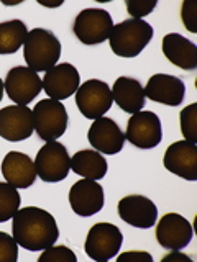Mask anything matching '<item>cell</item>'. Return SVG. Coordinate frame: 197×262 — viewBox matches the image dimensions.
<instances>
[{"label":"cell","mask_w":197,"mask_h":262,"mask_svg":"<svg viewBox=\"0 0 197 262\" xmlns=\"http://www.w3.org/2000/svg\"><path fill=\"white\" fill-rule=\"evenodd\" d=\"M33 120H35V131L43 141H56L64 135L68 128V112L66 106L53 100L43 98L33 108Z\"/></svg>","instance_id":"obj_4"},{"label":"cell","mask_w":197,"mask_h":262,"mask_svg":"<svg viewBox=\"0 0 197 262\" xmlns=\"http://www.w3.org/2000/svg\"><path fill=\"white\" fill-rule=\"evenodd\" d=\"M4 87L13 103L28 105L43 90V80L40 79L38 72L27 66H16L8 71Z\"/></svg>","instance_id":"obj_9"},{"label":"cell","mask_w":197,"mask_h":262,"mask_svg":"<svg viewBox=\"0 0 197 262\" xmlns=\"http://www.w3.org/2000/svg\"><path fill=\"white\" fill-rule=\"evenodd\" d=\"M36 176L45 182H61L71 170V156L66 146L57 141H46L35 159Z\"/></svg>","instance_id":"obj_6"},{"label":"cell","mask_w":197,"mask_h":262,"mask_svg":"<svg viewBox=\"0 0 197 262\" xmlns=\"http://www.w3.org/2000/svg\"><path fill=\"white\" fill-rule=\"evenodd\" d=\"M119 259L120 260H123V259H146V260H153V257H151V254H148V252H123V254H120L119 256Z\"/></svg>","instance_id":"obj_30"},{"label":"cell","mask_w":197,"mask_h":262,"mask_svg":"<svg viewBox=\"0 0 197 262\" xmlns=\"http://www.w3.org/2000/svg\"><path fill=\"white\" fill-rule=\"evenodd\" d=\"M125 5L131 18L136 20H142L143 16L150 15L156 8V2H146V0H127Z\"/></svg>","instance_id":"obj_28"},{"label":"cell","mask_w":197,"mask_h":262,"mask_svg":"<svg viewBox=\"0 0 197 262\" xmlns=\"http://www.w3.org/2000/svg\"><path fill=\"white\" fill-rule=\"evenodd\" d=\"M163 164L172 174L186 180H197V144L186 139L172 143L164 152Z\"/></svg>","instance_id":"obj_16"},{"label":"cell","mask_w":197,"mask_h":262,"mask_svg":"<svg viewBox=\"0 0 197 262\" xmlns=\"http://www.w3.org/2000/svg\"><path fill=\"white\" fill-rule=\"evenodd\" d=\"M18 259V244L15 237L0 231V262H16Z\"/></svg>","instance_id":"obj_27"},{"label":"cell","mask_w":197,"mask_h":262,"mask_svg":"<svg viewBox=\"0 0 197 262\" xmlns=\"http://www.w3.org/2000/svg\"><path fill=\"white\" fill-rule=\"evenodd\" d=\"M163 53L179 69L194 71L197 68V46L179 33H168L163 38Z\"/></svg>","instance_id":"obj_19"},{"label":"cell","mask_w":197,"mask_h":262,"mask_svg":"<svg viewBox=\"0 0 197 262\" xmlns=\"http://www.w3.org/2000/svg\"><path fill=\"white\" fill-rule=\"evenodd\" d=\"M156 239L164 249L181 251L192 239V226L179 213H166L156 226Z\"/></svg>","instance_id":"obj_12"},{"label":"cell","mask_w":197,"mask_h":262,"mask_svg":"<svg viewBox=\"0 0 197 262\" xmlns=\"http://www.w3.org/2000/svg\"><path fill=\"white\" fill-rule=\"evenodd\" d=\"M2 174L8 184L16 188H28L36 179V169L27 154L10 151L2 161Z\"/></svg>","instance_id":"obj_20"},{"label":"cell","mask_w":197,"mask_h":262,"mask_svg":"<svg viewBox=\"0 0 197 262\" xmlns=\"http://www.w3.org/2000/svg\"><path fill=\"white\" fill-rule=\"evenodd\" d=\"M43 80V90L49 98L61 102L64 98H69L79 89L81 76L79 71L69 62L56 64L53 69L46 71Z\"/></svg>","instance_id":"obj_13"},{"label":"cell","mask_w":197,"mask_h":262,"mask_svg":"<svg viewBox=\"0 0 197 262\" xmlns=\"http://www.w3.org/2000/svg\"><path fill=\"white\" fill-rule=\"evenodd\" d=\"M113 28L110 13L104 8H86L74 20V35L84 45H101L109 39Z\"/></svg>","instance_id":"obj_5"},{"label":"cell","mask_w":197,"mask_h":262,"mask_svg":"<svg viewBox=\"0 0 197 262\" xmlns=\"http://www.w3.org/2000/svg\"><path fill=\"white\" fill-rule=\"evenodd\" d=\"M23 57L27 68L35 72H46L53 69L61 57V43L53 31L35 28L28 31L23 45Z\"/></svg>","instance_id":"obj_2"},{"label":"cell","mask_w":197,"mask_h":262,"mask_svg":"<svg viewBox=\"0 0 197 262\" xmlns=\"http://www.w3.org/2000/svg\"><path fill=\"white\" fill-rule=\"evenodd\" d=\"M35 131L33 110L27 105H10L0 110V138L7 141H23Z\"/></svg>","instance_id":"obj_11"},{"label":"cell","mask_w":197,"mask_h":262,"mask_svg":"<svg viewBox=\"0 0 197 262\" xmlns=\"http://www.w3.org/2000/svg\"><path fill=\"white\" fill-rule=\"evenodd\" d=\"M4 92H5V87H4L2 79H0V102H2V98H4Z\"/></svg>","instance_id":"obj_32"},{"label":"cell","mask_w":197,"mask_h":262,"mask_svg":"<svg viewBox=\"0 0 197 262\" xmlns=\"http://www.w3.org/2000/svg\"><path fill=\"white\" fill-rule=\"evenodd\" d=\"M125 139L140 149L156 147L163 139V129L158 115L146 110L133 113L128 120Z\"/></svg>","instance_id":"obj_10"},{"label":"cell","mask_w":197,"mask_h":262,"mask_svg":"<svg viewBox=\"0 0 197 262\" xmlns=\"http://www.w3.org/2000/svg\"><path fill=\"white\" fill-rule=\"evenodd\" d=\"M28 36L27 25L22 20L0 23V54H13L25 45Z\"/></svg>","instance_id":"obj_23"},{"label":"cell","mask_w":197,"mask_h":262,"mask_svg":"<svg viewBox=\"0 0 197 262\" xmlns=\"http://www.w3.org/2000/svg\"><path fill=\"white\" fill-rule=\"evenodd\" d=\"M87 139L94 149L104 154H117L125 144V135L120 126L113 120L104 117L94 120L89 128Z\"/></svg>","instance_id":"obj_18"},{"label":"cell","mask_w":197,"mask_h":262,"mask_svg":"<svg viewBox=\"0 0 197 262\" xmlns=\"http://www.w3.org/2000/svg\"><path fill=\"white\" fill-rule=\"evenodd\" d=\"M12 220V236L23 249L45 251L60 237L54 216L43 208L27 207L16 211Z\"/></svg>","instance_id":"obj_1"},{"label":"cell","mask_w":197,"mask_h":262,"mask_svg":"<svg viewBox=\"0 0 197 262\" xmlns=\"http://www.w3.org/2000/svg\"><path fill=\"white\" fill-rule=\"evenodd\" d=\"M181 18H183V23L187 28V31L197 33V5H195V2L187 0V2L183 4V8H181Z\"/></svg>","instance_id":"obj_29"},{"label":"cell","mask_w":197,"mask_h":262,"mask_svg":"<svg viewBox=\"0 0 197 262\" xmlns=\"http://www.w3.org/2000/svg\"><path fill=\"white\" fill-rule=\"evenodd\" d=\"M117 211L120 218L127 225L150 229L158 220V208L156 205L143 195H128L119 202Z\"/></svg>","instance_id":"obj_15"},{"label":"cell","mask_w":197,"mask_h":262,"mask_svg":"<svg viewBox=\"0 0 197 262\" xmlns=\"http://www.w3.org/2000/svg\"><path fill=\"white\" fill-rule=\"evenodd\" d=\"M153 38V27L145 20L128 18L113 25L109 36L112 51L120 57H136Z\"/></svg>","instance_id":"obj_3"},{"label":"cell","mask_w":197,"mask_h":262,"mask_svg":"<svg viewBox=\"0 0 197 262\" xmlns=\"http://www.w3.org/2000/svg\"><path fill=\"white\" fill-rule=\"evenodd\" d=\"M163 260L166 262V260H189V257L187 256H184V254H181L179 251H171L168 256H164L163 257Z\"/></svg>","instance_id":"obj_31"},{"label":"cell","mask_w":197,"mask_h":262,"mask_svg":"<svg viewBox=\"0 0 197 262\" xmlns=\"http://www.w3.org/2000/svg\"><path fill=\"white\" fill-rule=\"evenodd\" d=\"M113 103L112 89L104 80H87L76 92V105L79 112L89 120H97L110 110Z\"/></svg>","instance_id":"obj_8"},{"label":"cell","mask_w":197,"mask_h":262,"mask_svg":"<svg viewBox=\"0 0 197 262\" xmlns=\"http://www.w3.org/2000/svg\"><path fill=\"white\" fill-rule=\"evenodd\" d=\"M123 236L119 226L110 223H95L89 229L84 249L87 256L95 262H105L119 254Z\"/></svg>","instance_id":"obj_7"},{"label":"cell","mask_w":197,"mask_h":262,"mask_svg":"<svg viewBox=\"0 0 197 262\" xmlns=\"http://www.w3.org/2000/svg\"><path fill=\"white\" fill-rule=\"evenodd\" d=\"M77 256L68 246H49L40 256V262H76Z\"/></svg>","instance_id":"obj_26"},{"label":"cell","mask_w":197,"mask_h":262,"mask_svg":"<svg viewBox=\"0 0 197 262\" xmlns=\"http://www.w3.org/2000/svg\"><path fill=\"white\" fill-rule=\"evenodd\" d=\"M107 169H109V164L98 151L82 149L71 158V170L84 179L101 180L105 177Z\"/></svg>","instance_id":"obj_22"},{"label":"cell","mask_w":197,"mask_h":262,"mask_svg":"<svg viewBox=\"0 0 197 262\" xmlns=\"http://www.w3.org/2000/svg\"><path fill=\"white\" fill-rule=\"evenodd\" d=\"M20 193L8 182H0V223L12 220L13 215L20 210Z\"/></svg>","instance_id":"obj_24"},{"label":"cell","mask_w":197,"mask_h":262,"mask_svg":"<svg viewBox=\"0 0 197 262\" xmlns=\"http://www.w3.org/2000/svg\"><path fill=\"white\" fill-rule=\"evenodd\" d=\"M104 188L97 180L82 179L69 190V203L79 216H92L104 208Z\"/></svg>","instance_id":"obj_14"},{"label":"cell","mask_w":197,"mask_h":262,"mask_svg":"<svg viewBox=\"0 0 197 262\" xmlns=\"http://www.w3.org/2000/svg\"><path fill=\"white\" fill-rule=\"evenodd\" d=\"M145 97L168 106H178L186 97L184 82L171 74H154L143 89Z\"/></svg>","instance_id":"obj_17"},{"label":"cell","mask_w":197,"mask_h":262,"mask_svg":"<svg viewBox=\"0 0 197 262\" xmlns=\"http://www.w3.org/2000/svg\"><path fill=\"white\" fill-rule=\"evenodd\" d=\"M113 102L117 103L123 112L133 115L142 112L145 105V92L140 80L131 77H119L112 87Z\"/></svg>","instance_id":"obj_21"},{"label":"cell","mask_w":197,"mask_h":262,"mask_svg":"<svg viewBox=\"0 0 197 262\" xmlns=\"http://www.w3.org/2000/svg\"><path fill=\"white\" fill-rule=\"evenodd\" d=\"M181 120V133L189 143H197V103H191L184 106L179 113Z\"/></svg>","instance_id":"obj_25"}]
</instances>
